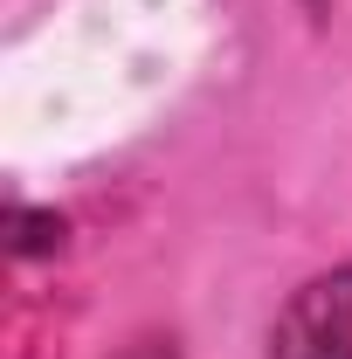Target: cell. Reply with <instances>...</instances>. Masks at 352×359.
Returning <instances> with one entry per match:
<instances>
[{"instance_id":"2","label":"cell","mask_w":352,"mask_h":359,"mask_svg":"<svg viewBox=\"0 0 352 359\" xmlns=\"http://www.w3.org/2000/svg\"><path fill=\"white\" fill-rule=\"evenodd\" d=\"M69 242V222L55 208H35V201H14L7 208V256L14 263H42V256H62Z\"/></svg>"},{"instance_id":"4","label":"cell","mask_w":352,"mask_h":359,"mask_svg":"<svg viewBox=\"0 0 352 359\" xmlns=\"http://www.w3.org/2000/svg\"><path fill=\"white\" fill-rule=\"evenodd\" d=\"M297 7H304L311 21H325V14H332V7H339V0H297Z\"/></svg>"},{"instance_id":"1","label":"cell","mask_w":352,"mask_h":359,"mask_svg":"<svg viewBox=\"0 0 352 359\" xmlns=\"http://www.w3.org/2000/svg\"><path fill=\"white\" fill-rule=\"evenodd\" d=\"M263 359H352V263L318 269L283 297Z\"/></svg>"},{"instance_id":"3","label":"cell","mask_w":352,"mask_h":359,"mask_svg":"<svg viewBox=\"0 0 352 359\" xmlns=\"http://www.w3.org/2000/svg\"><path fill=\"white\" fill-rule=\"evenodd\" d=\"M111 359H187V353H180L173 332H132V339H125Z\"/></svg>"}]
</instances>
